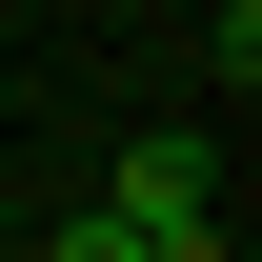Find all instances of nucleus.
<instances>
[{"instance_id": "nucleus-1", "label": "nucleus", "mask_w": 262, "mask_h": 262, "mask_svg": "<svg viewBox=\"0 0 262 262\" xmlns=\"http://www.w3.org/2000/svg\"><path fill=\"white\" fill-rule=\"evenodd\" d=\"M101 222H121V262H222V141H202V121H141Z\"/></svg>"}]
</instances>
